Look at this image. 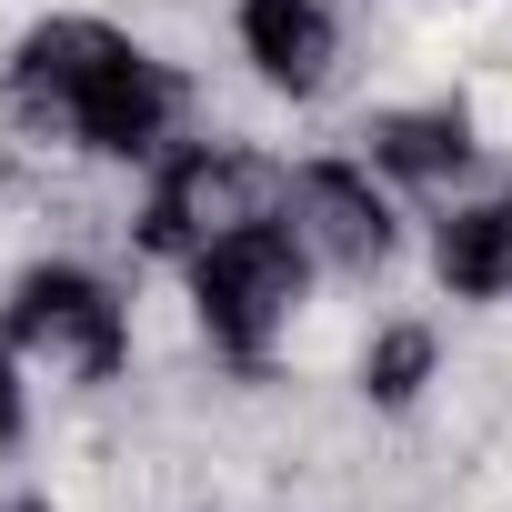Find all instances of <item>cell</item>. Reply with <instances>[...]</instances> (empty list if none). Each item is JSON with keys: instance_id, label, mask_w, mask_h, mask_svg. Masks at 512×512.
Segmentation results:
<instances>
[{"instance_id": "9c48e42d", "label": "cell", "mask_w": 512, "mask_h": 512, "mask_svg": "<svg viewBox=\"0 0 512 512\" xmlns=\"http://www.w3.org/2000/svg\"><path fill=\"white\" fill-rule=\"evenodd\" d=\"M31 392H41V372L21 362V342H11V332H0V472H11V462L41 442V402H31Z\"/></svg>"}, {"instance_id": "ba28073f", "label": "cell", "mask_w": 512, "mask_h": 512, "mask_svg": "<svg viewBox=\"0 0 512 512\" xmlns=\"http://www.w3.org/2000/svg\"><path fill=\"white\" fill-rule=\"evenodd\" d=\"M342 382L372 422H422L452 382V342H442L432 312H382V322H362V352H352Z\"/></svg>"}, {"instance_id": "8fae6325", "label": "cell", "mask_w": 512, "mask_h": 512, "mask_svg": "<svg viewBox=\"0 0 512 512\" xmlns=\"http://www.w3.org/2000/svg\"><path fill=\"white\" fill-rule=\"evenodd\" d=\"M442 11H452V0H442Z\"/></svg>"}, {"instance_id": "6da1fadb", "label": "cell", "mask_w": 512, "mask_h": 512, "mask_svg": "<svg viewBox=\"0 0 512 512\" xmlns=\"http://www.w3.org/2000/svg\"><path fill=\"white\" fill-rule=\"evenodd\" d=\"M131 282L141 262H101V251H21L0 272V332L21 342V362L71 392V402H111L141 362V332H131Z\"/></svg>"}, {"instance_id": "8992f818", "label": "cell", "mask_w": 512, "mask_h": 512, "mask_svg": "<svg viewBox=\"0 0 512 512\" xmlns=\"http://www.w3.org/2000/svg\"><path fill=\"white\" fill-rule=\"evenodd\" d=\"M352 151L402 191V201H452L492 171V131L472 111V91H402V101H362Z\"/></svg>"}, {"instance_id": "5b68a950", "label": "cell", "mask_w": 512, "mask_h": 512, "mask_svg": "<svg viewBox=\"0 0 512 512\" xmlns=\"http://www.w3.org/2000/svg\"><path fill=\"white\" fill-rule=\"evenodd\" d=\"M231 61L272 111H322L362 71V21L352 0H231Z\"/></svg>"}, {"instance_id": "30bf717a", "label": "cell", "mask_w": 512, "mask_h": 512, "mask_svg": "<svg viewBox=\"0 0 512 512\" xmlns=\"http://www.w3.org/2000/svg\"><path fill=\"white\" fill-rule=\"evenodd\" d=\"M0 512H71L51 482H11V492H0Z\"/></svg>"}, {"instance_id": "3957f363", "label": "cell", "mask_w": 512, "mask_h": 512, "mask_svg": "<svg viewBox=\"0 0 512 512\" xmlns=\"http://www.w3.org/2000/svg\"><path fill=\"white\" fill-rule=\"evenodd\" d=\"M181 292H191L201 352L221 372H282L302 312L322 302V272H312V251L282 221H262V231H241V241H211L201 262H181Z\"/></svg>"}, {"instance_id": "7a4b0ae2", "label": "cell", "mask_w": 512, "mask_h": 512, "mask_svg": "<svg viewBox=\"0 0 512 512\" xmlns=\"http://www.w3.org/2000/svg\"><path fill=\"white\" fill-rule=\"evenodd\" d=\"M282 191H292V161L262 131H191L171 161L141 171L131 262L141 272H181V262H201L211 241H241V231L282 221Z\"/></svg>"}, {"instance_id": "52a82bcc", "label": "cell", "mask_w": 512, "mask_h": 512, "mask_svg": "<svg viewBox=\"0 0 512 512\" xmlns=\"http://www.w3.org/2000/svg\"><path fill=\"white\" fill-rule=\"evenodd\" d=\"M422 272H432L442 302L512 312V171H482L472 191L432 201V221H422Z\"/></svg>"}, {"instance_id": "277c9868", "label": "cell", "mask_w": 512, "mask_h": 512, "mask_svg": "<svg viewBox=\"0 0 512 512\" xmlns=\"http://www.w3.org/2000/svg\"><path fill=\"white\" fill-rule=\"evenodd\" d=\"M282 231L312 251L322 292H372L412 251V211H402V191L362 151H302L292 191H282Z\"/></svg>"}]
</instances>
